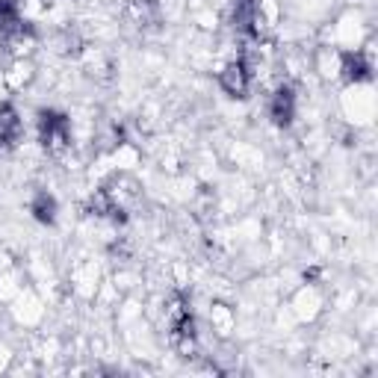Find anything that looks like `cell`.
Instances as JSON below:
<instances>
[{
	"instance_id": "obj_1",
	"label": "cell",
	"mask_w": 378,
	"mask_h": 378,
	"mask_svg": "<svg viewBox=\"0 0 378 378\" xmlns=\"http://www.w3.org/2000/svg\"><path fill=\"white\" fill-rule=\"evenodd\" d=\"M222 86H225L228 92H234V95H242V92H245V86H249V71H245L242 62L228 65V71L222 74Z\"/></svg>"
},
{
	"instance_id": "obj_2",
	"label": "cell",
	"mask_w": 378,
	"mask_h": 378,
	"mask_svg": "<svg viewBox=\"0 0 378 378\" xmlns=\"http://www.w3.org/2000/svg\"><path fill=\"white\" fill-rule=\"evenodd\" d=\"M272 119L281 122V124H287L293 119V92L290 89H281V92L275 95V101H272Z\"/></svg>"
},
{
	"instance_id": "obj_3",
	"label": "cell",
	"mask_w": 378,
	"mask_h": 378,
	"mask_svg": "<svg viewBox=\"0 0 378 378\" xmlns=\"http://www.w3.org/2000/svg\"><path fill=\"white\" fill-rule=\"evenodd\" d=\"M33 210H36V216H39L42 222H51V219H54V199L42 195V199L36 201V207H33Z\"/></svg>"
}]
</instances>
